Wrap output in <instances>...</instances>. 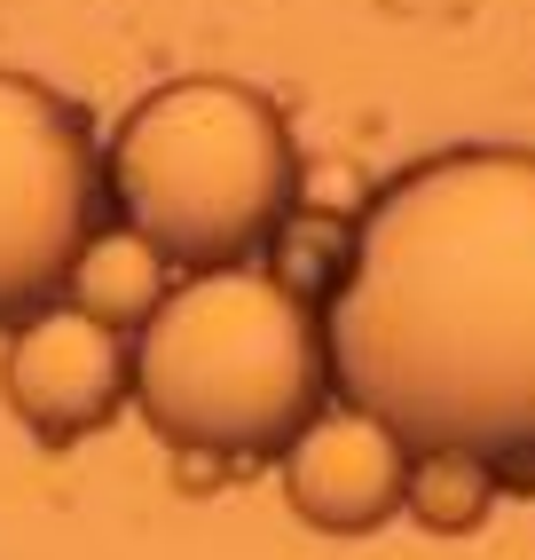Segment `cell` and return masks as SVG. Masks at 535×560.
<instances>
[{
    "mask_svg": "<svg viewBox=\"0 0 535 560\" xmlns=\"http://www.w3.org/2000/svg\"><path fill=\"white\" fill-rule=\"evenodd\" d=\"M331 395L402 451L535 490V151L456 142L362 198L323 301Z\"/></svg>",
    "mask_w": 535,
    "mask_h": 560,
    "instance_id": "obj_1",
    "label": "cell"
},
{
    "mask_svg": "<svg viewBox=\"0 0 535 560\" xmlns=\"http://www.w3.org/2000/svg\"><path fill=\"white\" fill-rule=\"evenodd\" d=\"M134 410L174 451L284 458L292 434L331 410L323 308L268 269L181 277L134 331Z\"/></svg>",
    "mask_w": 535,
    "mask_h": 560,
    "instance_id": "obj_2",
    "label": "cell"
},
{
    "mask_svg": "<svg viewBox=\"0 0 535 560\" xmlns=\"http://www.w3.org/2000/svg\"><path fill=\"white\" fill-rule=\"evenodd\" d=\"M299 142L245 80H166L103 142V198L166 269H252L299 213Z\"/></svg>",
    "mask_w": 535,
    "mask_h": 560,
    "instance_id": "obj_3",
    "label": "cell"
},
{
    "mask_svg": "<svg viewBox=\"0 0 535 560\" xmlns=\"http://www.w3.org/2000/svg\"><path fill=\"white\" fill-rule=\"evenodd\" d=\"M103 230V151L56 88L0 71V331L40 316Z\"/></svg>",
    "mask_w": 535,
    "mask_h": 560,
    "instance_id": "obj_4",
    "label": "cell"
},
{
    "mask_svg": "<svg viewBox=\"0 0 535 560\" xmlns=\"http://www.w3.org/2000/svg\"><path fill=\"white\" fill-rule=\"evenodd\" d=\"M0 395L40 442H80L134 402V340L71 301H48L0 348Z\"/></svg>",
    "mask_w": 535,
    "mask_h": 560,
    "instance_id": "obj_5",
    "label": "cell"
},
{
    "mask_svg": "<svg viewBox=\"0 0 535 560\" xmlns=\"http://www.w3.org/2000/svg\"><path fill=\"white\" fill-rule=\"evenodd\" d=\"M292 513L323 537H370L402 513V481H409V451L370 419V410L331 402L292 434V451L276 458Z\"/></svg>",
    "mask_w": 535,
    "mask_h": 560,
    "instance_id": "obj_6",
    "label": "cell"
},
{
    "mask_svg": "<svg viewBox=\"0 0 535 560\" xmlns=\"http://www.w3.org/2000/svg\"><path fill=\"white\" fill-rule=\"evenodd\" d=\"M71 308H87L95 324H110V331H134L158 316V301L174 292V277H166V253L150 245V237H134L127 221L119 230H95L87 245H80V260H71Z\"/></svg>",
    "mask_w": 535,
    "mask_h": 560,
    "instance_id": "obj_7",
    "label": "cell"
},
{
    "mask_svg": "<svg viewBox=\"0 0 535 560\" xmlns=\"http://www.w3.org/2000/svg\"><path fill=\"white\" fill-rule=\"evenodd\" d=\"M496 505V474L480 458L456 451H409V481H402V513L433 537H473Z\"/></svg>",
    "mask_w": 535,
    "mask_h": 560,
    "instance_id": "obj_8",
    "label": "cell"
}]
</instances>
